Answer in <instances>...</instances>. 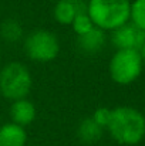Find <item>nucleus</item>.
Masks as SVG:
<instances>
[{
    "label": "nucleus",
    "mask_w": 145,
    "mask_h": 146,
    "mask_svg": "<svg viewBox=\"0 0 145 146\" xmlns=\"http://www.w3.org/2000/svg\"><path fill=\"white\" fill-rule=\"evenodd\" d=\"M77 48L84 54H97L105 47L107 43V36L105 31L98 29V27H93L90 31L77 36Z\"/></svg>",
    "instance_id": "8"
},
{
    "label": "nucleus",
    "mask_w": 145,
    "mask_h": 146,
    "mask_svg": "<svg viewBox=\"0 0 145 146\" xmlns=\"http://www.w3.org/2000/svg\"><path fill=\"white\" fill-rule=\"evenodd\" d=\"M57 1H71V3H74V1H78V0H57Z\"/></svg>",
    "instance_id": "17"
},
{
    "label": "nucleus",
    "mask_w": 145,
    "mask_h": 146,
    "mask_svg": "<svg viewBox=\"0 0 145 146\" xmlns=\"http://www.w3.org/2000/svg\"><path fill=\"white\" fill-rule=\"evenodd\" d=\"M87 13L93 24L104 30L112 31L130 21V0H88Z\"/></svg>",
    "instance_id": "2"
},
{
    "label": "nucleus",
    "mask_w": 145,
    "mask_h": 146,
    "mask_svg": "<svg viewBox=\"0 0 145 146\" xmlns=\"http://www.w3.org/2000/svg\"><path fill=\"white\" fill-rule=\"evenodd\" d=\"M130 21L135 24L138 29H141L142 31H145V0L131 1Z\"/></svg>",
    "instance_id": "14"
},
{
    "label": "nucleus",
    "mask_w": 145,
    "mask_h": 146,
    "mask_svg": "<svg viewBox=\"0 0 145 146\" xmlns=\"http://www.w3.org/2000/svg\"><path fill=\"white\" fill-rule=\"evenodd\" d=\"M26 129L13 122L3 123L0 126V146H26Z\"/></svg>",
    "instance_id": "9"
},
{
    "label": "nucleus",
    "mask_w": 145,
    "mask_h": 146,
    "mask_svg": "<svg viewBox=\"0 0 145 146\" xmlns=\"http://www.w3.org/2000/svg\"><path fill=\"white\" fill-rule=\"evenodd\" d=\"M102 133H104V128H101L91 116L84 118L78 123V128H77L78 139L87 145H93V143L98 142L102 138Z\"/></svg>",
    "instance_id": "10"
},
{
    "label": "nucleus",
    "mask_w": 145,
    "mask_h": 146,
    "mask_svg": "<svg viewBox=\"0 0 145 146\" xmlns=\"http://www.w3.org/2000/svg\"><path fill=\"white\" fill-rule=\"evenodd\" d=\"M76 7H77V14L71 23V27L77 36H81V34L90 31L96 26L93 24V21L87 13V1L78 0V1H76Z\"/></svg>",
    "instance_id": "11"
},
{
    "label": "nucleus",
    "mask_w": 145,
    "mask_h": 146,
    "mask_svg": "<svg viewBox=\"0 0 145 146\" xmlns=\"http://www.w3.org/2000/svg\"><path fill=\"white\" fill-rule=\"evenodd\" d=\"M107 131L120 145H138L145 138L144 113L132 106H118L111 111Z\"/></svg>",
    "instance_id": "1"
},
{
    "label": "nucleus",
    "mask_w": 145,
    "mask_h": 146,
    "mask_svg": "<svg viewBox=\"0 0 145 146\" xmlns=\"http://www.w3.org/2000/svg\"><path fill=\"white\" fill-rule=\"evenodd\" d=\"M111 111H112V109H110V108H107V106H100V108H97L96 111H94V113L91 115V118L96 121L101 128L107 129L108 122H110V119H111Z\"/></svg>",
    "instance_id": "15"
},
{
    "label": "nucleus",
    "mask_w": 145,
    "mask_h": 146,
    "mask_svg": "<svg viewBox=\"0 0 145 146\" xmlns=\"http://www.w3.org/2000/svg\"><path fill=\"white\" fill-rule=\"evenodd\" d=\"M144 62L137 50H117L108 64L111 80L118 85L135 82L142 72Z\"/></svg>",
    "instance_id": "4"
},
{
    "label": "nucleus",
    "mask_w": 145,
    "mask_h": 146,
    "mask_svg": "<svg viewBox=\"0 0 145 146\" xmlns=\"http://www.w3.org/2000/svg\"><path fill=\"white\" fill-rule=\"evenodd\" d=\"M10 122L16 123V125H20V126H27L30 125L34 119H36V115H37V111H36V106L34 104L27 99V98H21V99H16V101H11V105H10Z\"/></svg>",
    "instance_id": "7"
},
{
    "label": "nucleus",
    "mask_w": 145,
    "mask_h": 146,
    "mask_svg": "<svg viewBox=\"0 0 145 146\" xmlns=\"http://www.w3.org/2000/svg\"><path fill=\"white\" fill-rule=\"evenodd\" d=\"M145 41V31L131 21L111 31V43L117 50H138Z\"/></svg>",
    "instance_id": "6"
},
{
    "label": "nucleus",
    "mask_w": 145,
    "mask_h": 146,
    "mask_svg": "<svg viewBox=\"0 0 145 146\" xmlns=\"http://www.w3.org/2000/svg\"><path fill=\"white\" fill-rule=\"evenodd\" d=\"M24 54L34 62H51L58 57V37L46 29H37L24 37Z\"/></svg>",
    "instance_id": "5"
},
{
    "label": "nucleus",
    "mask_w": 145,
    "mask_h": 146,
    "mask_svg": "<svg viewBox=\"0 0 145 146\" xmlns=\"http://www.w3.org/2000/svg\"><path fill=\"white\" fill-rule=\"evenodd\" d=\"M138 52H140V55H141V60H142V62L145 64V41H144V44L141 46V48L138 50Z\"/></svg>",
    "instance_id": "16"
},
{
    "label": "nucleus",
    "mask_w": 145,
    "mask_h": 146,
    "mask_svg": "<svg viewBox=\"0 0 145 146\" xmlns=\"http://www.w3.org/2000/svg\"><path fill=\"white\" fill-rule=\"evenodd\" d=\"M33 88L30 70L19 62L11 61L0 70V94L9 101L27 98Z\"/></svg>",
    "instance_id": "3"
},
{
    "label": "nucleus",
    "mask_w": 145,
    "mask_h": 146,
    "mask_svg": "<svg viewBox=\"0 0 145 146\" xmlns=\"http://www.w3.org/2000/svg\"><path fill=\"white\" fill-rule=\"evenodd\" d=\"M23 27L16 19H6L0 24V37L7 43H17L23 38Z\"/></svg>",
    "instance_id": "13"
},
{
    "label": "nucleus",
    "mask_w": 145,
    "mask_h": 146,
    "mask_svg": "<svg viewBox=\"0 0 145 146\" xmlns=\"http://www.w3.org/2000/svg\"><path fill=\"white\" fill-rule=\"evenodd\" d=\"M77 14L76 1H57L53 9V17L54 20L61 26H71L74 17Z\"/></svg>",
    "instance_id": "12"
}]
</instances>
